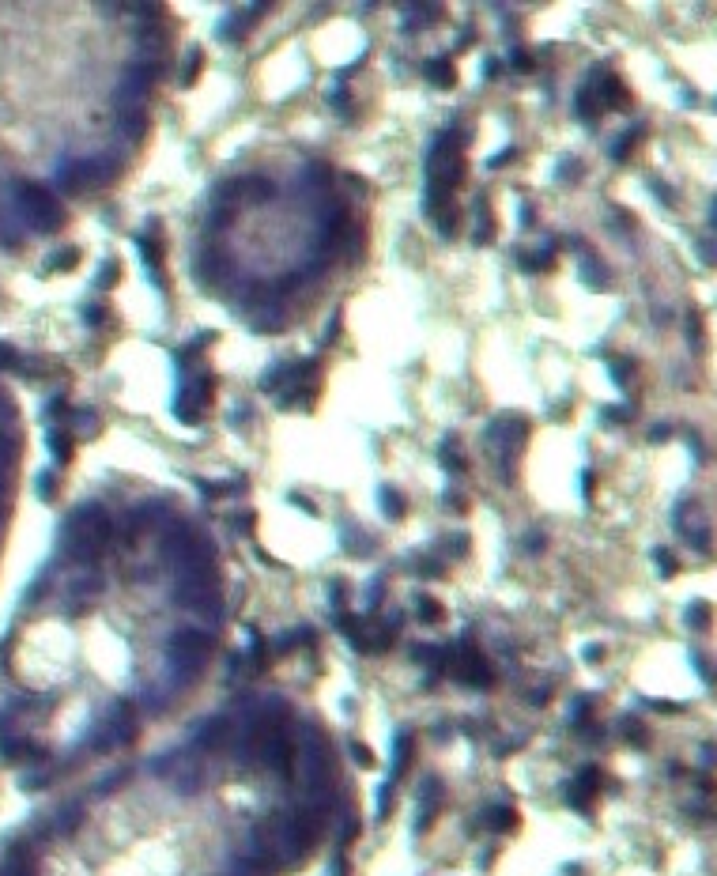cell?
I'll list each match as a JSON object with an SVG mask.
<instances>
[{
  "label": "cell",
  "mask_w": 717,
  "mask_h": 876,
  "mask_svg": "<svg viewBox=\"0 0 717 876\" xmlns=\"http://www.w3.org/2000/svg\"><path fill=\"white\" fill-rule=\"evenodd\" d=\"M329 178H333V170H329L325 163H310L306 166V185H314V189H325Z\"/></svg>",
  "instance_id": "cell-18"
},
{
  "label": "cell",
  "mask_w": 717,
  "mask_h": 876,
  "mask_svg": "<svg viewBox=\"0 0 717 876\" xmlns=\"http://www.w3.org/2000/svg\"><path fill=\"white\" fill-rule=\"evenodd\" d=\"M249 325H254L257 333H280V329L287 325V322H284V307H280V302H276V299L261 302V307H257V314H254V322H249Z\"/></svg>",
  "instance_id": "cell-7"
},
{
  "label": "cell",
  "mask_w": 717,
  "mask_h": 876,
  "mask_svg": "<svg viewBox=\"0 0 717 876\" xmlns=\"http://www.w3.org/2000/svg\"><path fill=\"white\" fill-rule=\"evenodd\" d=\"M76 261H79V249H61V254H57V261H53L49 269H57V272H69Z\"/></svg>",
  "instance_id": "cell-22"
},
{
  "label": "cell",
  "mask_w": 717,
  "mask_h": 876,
  "mask_svg": "<svg viewBox=\"0 0 717 876\" xmlns=\"http://www.w3.org/2000/svg\"><path fill=\"white\" fill-rule=\"evenodd\" d=\"M117 276H121V269H117V261H106V264H102V272L95 276V287H102V291H106V287H114V284H117Z\"/></svg>",
  "instance_id": "cell-19"
},
{
  "label": "cell",
  "mask_w": 717,
  "mask_h": 876,
  "mask_svg": "<svg viewBox=\"0 0 717 876\" xmlns=\"http://www.w3.org/2000/svg\"><path fill=\"white\" fill-rule=\"evenodd\" d=\"M231 525L238 529V533H254L257 514H254V510H238V514H231Z\"/></svg>",
  "instance_id": "cell-20"
},
{
  "label": "cell",
  "mask_w": 717,
  "mask_h": 876,
  "mask_svg": "<svg viewBox=\"0 0 717 876\" xmlns=\"http://www.w3.org/2000/svg\"><path fill=\"white\" fill-rule=\"evenodd\" d=\"M117 125H121V132L136 144L144 132H148V117H144V110H121L117 114Z\"/></svg>",
  "instance_id": "cell-13"
},
{
  "label": "cell",
  "mask_w": 717,
  "mask_h": 876,
  "mask_svg": "<svg viewBox=\"0 0 717 876\" xmlns=\"http://www.w3.org/2000/svg\"><path fill=\"white\" fill-rule=\"evenodd\" d=\"M423 72H427V79L434 87H453L457 84V69H453V61H446V57H431L427 64H423Z\"/></svg>",
  "instance_id": "cell-10"
},
{
  "label": "cell",
  "mask_w": 717,
  "mask_h": 876,
  "mask_svg": "<svg viewBox=\"0 0 717 876\" xmlns=\"http://www.w3.org/2000/svg\"><path fill=\"white\" fill-rule=\"evenodd\" d=\"M487 438L495 446H510V454H521V442L528 438V419H521V416H502V419L491 423Z\"/></svg>",
  "instance_id": "cell-5"
},
{
  "label": "cell",
  "mask_w": 717,
  "mask_h": 876,
  "mask_svg": "<svg viewBox=\"0 0 717 876\" xmlns=\"http://www.w3.org/2000/svg\"><path fill=\"white\" fill-rule=\"evenodd\" d=\"M261 11H264V4H254V8H246V11H238V16L223 26V34L227 38H234V42H242V38L254 31V23L261 19Z\"/></svg>",
  "instance_id": "cell-9"
},
{
  "label": "cell",
  "mask_w": 717,
  "mask_h": 876,
  "mask_svg": "<svg viewBox=\"0 0 717 876\" xmlns=\"http://www.w3.org/2000/svg\"><path fill=\"white\" fill-rule=\"evenodd\" d=\"M23 427H19V408L11 393L0 386V533L11 517V499L19 484V461H23Z\"/></svg>",
  "instance_id": "cell-2"
},
{
  "label": "cell",
  "mask_w": 717,
  "mask_h": 876,
  "mask_svg": "<svg viewBox=\"0 0 717 876\" xmlns=\"http://www.w3.org/2000/svg\"><path fill=\"white\" fill-rule=\"evenodd\" d=\"M457 223H461V211L453 204H446V211H438V231H442L446 238L457 234Z\"/></svg>",
  "instance_id": "cell-16"
},
{
  "label": "cell",
  "mask_w": 717,
  "mask_h": 876,
  "mask_svg": "<svg viewBox=\"0 0 717 876\" xmlns=\"http://www.w3.org/2000/svg\"><path fill=\"white\" fill-rule=\"evenodd\" d=\"M442 507H446V510H453V514H468V502H464V495H461V491H446Z\"/></svg>",
  "instance_id": "cell-23"
},
{
  "label": "cell",
  "mask_w": 717,
  "mask_h": 876,
  "mask_svg": "<svg viewBox=\"0 0 717 876\" xmlns=\"http://www.w3.org/2000/svg\"><path fill=\"white\" fill-rule=\"evenodd\" d=\"M381 510H385V517L389 522H401V517L408 514V502H404V495L396 487H385L381 491Z\"/></svg>",
  "instance_id": "cell-14"
},
{
  "label": "cell",
  "mask_w": 717,
  "mask_h": 876,
  "mask_svg": "<svg viewBox=\"0 0 717 876\" xmlns=\"http://www.w3.org/2000/svg\"><path fill=\"white\" fill-rule=\"evenodd\" d=\"M344 544H348L351 552H363V555H366V552H374V540H370V537L363 533V529H358V525H355V533H351V525L344 529Z\"/></svg>",
  "instance_id": "cell-15"
},
{
  "label": "cell",
  "mask_w": 717,
  "mask_h": 876,
  "mask_svg": "<svg viewBox=\"0 0 717 876\" xmlns=\"http://www.w3.org/2000/svg\"><path fill=\"white\" fill-rule=\"evenodd\" d=\"M76 427L84 431V434H99V431H102V419H99L95 412H79V416H76Z\"/></svg>",
  "instance_id": "cell-21"
},
{
  "label": "cell",
  "mask_w": 717,
  "mask_h": 876,
  "mask_svg": "<svg viewBox=\"0 0 717 876\" xmlns=\"http://www.w3.org/2000/svg\"><path fill=\"white\" fill-rule=\"evenodd\" d=\"M355 827L325 722L242 692L4 827L0 876H299Z\"/></svg>",
  "instance_id": "cell-1"
},
{
  "label": "cell",
  "mask_w": 717,
  "mask_h": 876,
  "mask_svg": "<svg viewBox=\"0 0 717 876\" xmlns=\"http://www.w3.org/2000/svg\"><path fill=\"white\" fill-rule=\"evenodd\" d=\"M211 397H216V382H211V374H204V370H196V374L181 378V386L174 393V416L181 423H201V416L208 412Z\"/></svg>",
  "instance_id": "cell-3"
},
{
  "label": "cell",
  "mask_w": 717,
  "mask_h": 876,
  "mask_svg": "<svg viewBox=\"0 0 717 876\" xmlns=\"http://www.w3.org/2000/svg\"><path fill=\"white\" fill-rule=\"evenodd\" d=\"M201 69H204V49H193L189 61H185V69H181V84H193V79L201 76Z\"/></svg>",
  "instance_id": "cell-17"
},
{
  "label": "cell",
  "mask_w": 717,
  "mask_h": 876,
  "mask_svg": "<svg viewBox=\"0 0 717 876\" xmlns=\"http://www.w3.org/2000/svg\"><path fill=\"white\" fill-rule=\"evenodd\" d=\"M476 231H472V238H476V246H487L491 238H495V216H491V204H487V196L480 193L476 196Z\"/></svg>",
  "instance_id": "cell-8"
},
{
  "label": "cell",
  "mask_w": 717,
  "mask_h": 876,
  "mask_svg": "<svg viewBox=\"0 0 717 876\" xmlns=\"http://www.w3.org/2000/svg\"><path fill=\"white\" fill-rule=\"evenodd\" d=\"M49 446H53V449H57V457H61V461H69V457H72V446H69V434H61V431H57V434H49Z\"/></svg>",
  "instance_id": "cell-24"
},
{
  "label": "cell",
  "mask_w": 717,
  "mask_h": 876,
  "mask_svg": "<svg viewBox=\"0 0 717 876\" xmlns=\"http://www.w3.org/2000/svg\"><path fill=\"white\" fill-rule=\"evenodd\" d=\"M136 249H140V261H144V269H148V276L155 280V287L166 291V276H163V254L166 249H163V231H159L155 219L136 234Z\"/></svg>",
  "instance_id": "cell-4"
},
{
  "label": "cell",
  "mask_w": 717,
  "mask_h": 876,
  "mask_svg": "<svg viewBox=\"0 0 717 876\" xmlns=\"http://www.w3.org/2000/svg\"><path fill=\"white\" fill-rule=\"evenodd\" d=\"M513 155H517L513 148H506V151H498L495 159H491V166H502V163H510V159H513Z\"/></svg>",
  "instance_id": "cell-27"
},
{
  "label": "cell",
  "mask_w": 717,
  "mask_h": 876,
  "mask_svg": "<svg viewBox=\"0 0 717 876\" xmlns=\"http://www.w3.org/2000/svg\"><path fill=\"white\" fill-rule=\"evenodd\" d=\"M521 223H525V227L533 223V204H521Z\"/></svg>",
  "instance_id": "cell-29"
},
{
  "label": "cell",
  "mask_w": 717,
  "mask_h": 876,
  "mask_svg": "<svg viewBox=\"0 0 717 876\" xmlns=\"http://www.w3.org/2000/svg\"><path fill=\"white\" fill-rule=\"evenodd\" d=\"M333 102H336V110H348L351 95H348V91H344V87H336V91H333Z\"/></svg>",
  "instance_id": "cell-26"
},
{
  "label": "cell",
  "mask_w": 717,
  "mask_h": 876,
  "mask_svg": "<svg viewBox=\"0 0 717 876\" xmlns=\"http://www.w3.org/2000/svg\"><path fill=\"white\" fill-rule=\"evenodd\" d=\"M442 464H446V469L453 472V476L468 472V457H464V449H461V442H457L453 434H449L446 442H442Z\"/></svg>",
  "instance_id": "cell-11"
},
{
  "label": "cell",
  "mask_w": 717,
  "mask_h": 876,
  "mask_svg": "<svg viewBox=\"0 0 717 876\" xmlns=\"http://www.w3.org/2000/svg\"><path fill=\"white\" fill-rule=\"evenodd\" d=\"M242 487H246V480H196V491H201L204 499H227Z\"/></svg>",
  "instance_id": "cell-12"
},
{
  "label": "cell",
  "mask_w": 717,
  "mask_h": 876,
  "mask_svg": "<svg viewBox=\"0 0 717 876\" xmlns=\"http://www.w3.org/2000/svg\"><path fill=\"white\" fill-rule=\"evenodd\" d=\"M291 502H295V507H299V510H306V514H317V510H314V502H306V499H302V495H295V499H291Z\"/></svg>",
  "instance_id": "cell-28"
},
{
  "label": "cell",
  "mask_w": 717,
  "mask_h": 876,
  "mask_svg": "<svg viewBox=\"0 0 717 876\" xmlns=\"http://www.w3.org/2000/svg\"><path fill=\"white\" fill-rule=\"evenodd\" d=\"M106 317H110V307H102V302H95V307H87V322H91V325H102Z\"/></svg>",
  "instance_id": "cell-25"
},
{
  "label": "cell",
  "mask_w": 717,
  "mask_h": 876,
  "mask_svg": "<svg viewBox=\"0 0 717 876\" xmlns=\"http://www.w3.org/2000/svg\"><path fill=\"white\" fill-rule=\"evenodd\" d=\"M193 272H196V280H201V284L216 287V284L223 280V276H231V261L223 257L219 249H204V254H196Z\"/></svg>",
  "instance_id": "cell-6"
}]
</instances>
